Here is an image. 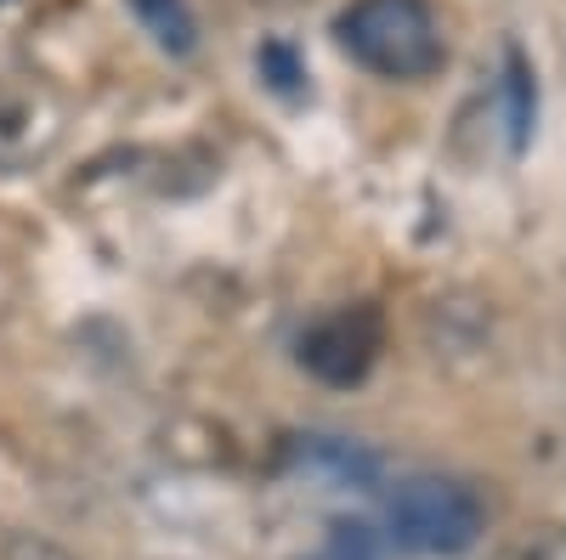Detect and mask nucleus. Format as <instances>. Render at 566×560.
Instances as JSON below:
<instances>
[{"label": "nucleus", "mask_w": 566, "mask_h": 560, "mask_svg": "<svg viewBox=\"0 0 566 560\" xmlns=\"http://www.w3.org/2000/svg\"><path fill=\"white\" fill-rule=\"evenodd\" d=\"M0 560H74V554L40 532H7L0 538Z\"/></svg>", "instance_id": "nucleus-7"}, {"label": "nucleus", "mask_w": 566, "mask_h": 560, "mask_svg": "<svg viewBox=\"0 0 566 560\" xmlns=\"http://www.w3.org/2000/svg\"><path fill=\"white\" fill-rule=\"evenodd\" d=\"M255 74L277 91V97H295V91L306 85V63H301L283 40H266L261 52H255Z\"/></svg>", "instance_id": "nucleus-6"}, {"label": "nucleus", "mask_w": 566, "mask_h": 560, "mask_svg": "<svg viewBox=\"0 0 566 560\" xmlns=\"http://www.w3.org/2000/svg\"><path fill=\"white\" fill-rule=\"evenodd\" d=\"M125 7L142 18V29L159 40V52H170V57H193L199 52V18H193L187 0H125Z\"/></svg>", "instance_id": "nucleus-4"}, {"label": "nucleus", "mask_w": 566, "mask_h": 560, "mask_svg": "<svg viewBox=\"0 0 566 560\" xmlns=\"http://www.w3.org/2000/svg\"><path fill=\"white\" fill-rule=\"evenodd\" d=\"M374 351H380V317L368 306L328 311L301 335V368L317 373L323 385H357L374 368Z\"/></svg>", "instance_id": "nucleus-3"}, {"label": "nucleus", "mask_w": 566, "mask_h": 560, "mask_svg": "<svg viewBox=\"0 0 566 560\" xmlns=\"http://www.w3.org/2000/svg\"><path fill=\"white\" fill-rule=\"evenodd\" d=\"M340 45L380 80H424L442 68V29L424 0H352L340 12Z\"/></svg>", "instance_id": "nucleus-1"}, {"label": "nucleus", "mask_w": 566, "mask_h": 560, "mask_svg": "<svg viewBox=\"0 0 566 560\" xmlns=\"http://www.w3.org/2000/svg\"><path fill=\"white\" fill-rule=\"evenodd\" d=\"M510 148L522 154L533 142V119H538V74L527 68L522 52H510Z\"/></svg>", "instance_id": "nucleus-5"}, {"label": "nucleus", "mask_w": 566, "mask_h": 560, "mask_svg": "<svg viewBox=\"0 0 566 560\" xmlns=\"http://www.w3.org/2000/svg\"><path fill=\"white\" fill-rule=\"evenodd\" d=\"M0 7H7V0H0Z\"/></svg>", "instance_id": "nucleus-8"}, {"label": "nucleus", "mask_w": 566, "mask_h": 560, "mask_svg": "<svg viewBox=\"0 0 566 560\" xmlns=\"http://www.w3.org/2000/svg\"><path fill=\"white\" fill-rule=\"evenodd\" d=\"M391 538L419 554H464L482 532V504L448 476H408L386 504Z\"/></svg>", "instance_id": "nucleus-2"}]
</instances>
